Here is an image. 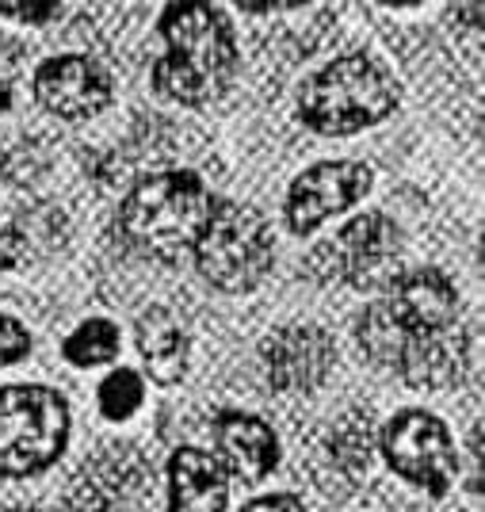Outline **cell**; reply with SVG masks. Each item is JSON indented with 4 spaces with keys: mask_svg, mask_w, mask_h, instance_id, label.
Returning <instances> with one entry per match:
<instances>
[{
    "mask_svg": "<svg viewBox=\"0 0 485 512\" xmlns=\"http://www.w3.org/2000/svg\"><path fill=\"white\" fill-rule=\"evenodd\" d=\"M165 58L153 65V88L176 104L199 107L230 85L237 46L230 20L214 4H169L161 12Z\"/></svg>",
    "mask_w": 485,
    "mask_h": 512,
    "instance_id": "cell-1",
    "label": "cell"
},
{
    "mask_svg": "<svg viewBox=\"0 0 485 512\" xmlns=\"http://www.w3.org/2000/svg\"><path fill=\"white\" fill-rule=\"evenodd\" d=\"M214 195L195 172H153L138 180L119 207V234L149 260H176L203 234Z\"/></svg>",
    "mask_w": 485,
    "mask_h": 512,
    "instance_id": "cell-2",
    "label": "cell"
},
{
    "mask_svg": "<svg viewBox=\"0 0 485 512\" xmlns=\"http://www.w3.org/2000/svg\"><path fill=\"white\" fill-rule=\"evenodd\" d=\"M401 100L398 77L371 54H344L298 92L302 123L325 138H348L382 123Z\"/></svg>",
    "mask_w": 485,
    "mask_h": 512,
    "instance_id": "cell-3",
    "label": "cell"
},
{
    "mask_svg": "<svg viewBox=\"0 0 485 512\" xmlns=\"http://www.w3.org/2000/svg\"><path fill=\"white\" fill-rule=\"evenodd\" d=\"M195 268L211 287L245 295L272 272L275 241L264 214L233 199H214V211L195 241Z\"/></svg>",
    "mask_w": 485,
    "mask_h": 512,
    "instance_id": "cell-4",
    "label": "cell"
},
{
    "mask_svg": "<svg viewBox=\"0 0 485 512\" xmlns=\"http://www.w3.org/2000/svg\"><path fill=\"white\" fill-rule=\"evenodd\" d=\"M69 444V406L35 383L0 386V478H27L54 467Z\"/></svg>",
    "mask_w": 485,
    "mask_h": 512,
    "instance_id": "cell-5",
    "label": "cell"
},
{
    "mask_svg": "<svg viewBox=\"0 0 485 512\" xmlns=\"http://www.w3.org/2000/svg\"><path fill=\"white\" fill-rule=\"evenodd\" d=\"M317 279H344L356 291H379L401 276V230L394 218L371 211L352 218L340 237L306 260Z\"/></svg>",
    "mask_w": 485,
    "mask_h": 512,
    "instance_id": "cell-6",
    "label": "cell"
},
{
    "mask_svg": "<svg viewBox=\"0 0 485 512\" xmlns=\"http://www.w3.org/2000/svg\"><path fill=\"white\" fill-rule=\"evenodd\" d=\"M382 455L394 474L428 490L432 497H443L459 478V455L451 444V432L440 417L424 409H401L382 428Z\"/></svg>",
    "mask_w": 485,
    "mask_h": 512,
    "instance_id": "cell-7",
    "label": "cell"
},
{
    "mask_svg": "<svg viewBox=\"0 0 485 512\" xmlns=\"http://www.w3.org/2000/svg\"><path fill=\"white\" fill-rule=\"evenodd\" d=\"M375 172L359 161H321L306 169L287 192V226L291 234L306 237L325 226L333 214L356 207L371 192Z\"/></svg>",
    "mask_w": 485,
    "mask_h": 512,
    "instance_id": "cell-8",
    "label": "cell"
},
{
    "mask_svg": "<svg viewBox=\"0 0 485 512\" xmlns=\"http://www.w3.org/2000/svg\"><path fill=\"white\" fill-rule=\"evenodd\" d=\"M35 96L58 119H88L111 104V77L85 54H65L39 65Z\"/></svg>",
    "mask_w": 485,
    "mask_h": 512,
    "instance_id": "cell-9",
    "label": "cell"
},
{
    "mask_svg": "<svg viewBox=\"0 0 485 512\" xmlns=\"http://www.w3.org/2000/svg\"><path fill=\"white\" fill-rule=\"evenodd\" d=\"M333 337L317 325H291L279 329L264 344V371L268 383L283 394H310L325 383V375L333 371Z\"/></svg>",
    "mask_w": 485,
    "mask_h": 512,
    "instance_id": "cell-10",
    "label": "cell"
},
{
    "mask_svg": "<svg viewBox=\"0 0 485 512\" xmlns=\"http://www.w3.org/2000/svg\"><path fill=\"white\" fill-rule=\"evenodd\" d=\"M386 310L394 314L401 329L409 337L424 333H443L459 318V291L455 283L443 276L440 268H417V272H401L390 283Z\"/></svg>",
    "mask_w": 485,
    "mask_h": 512,
    "instance_id": "cell-11",
    "label": "cell"
},
{
    "mask_svg": "<svg viewBox=\"0 0 485 512\" xmlns=\"http://www.w3.org/2000/svg\"><path fill=\"white\" fill-rule=\"evenodd\" d=\"M146 482V463L134 448H107L73 474L65 505L73 512H115L134 501Z\"/></svg>",
    "mask_w": 485,
    "mask_h": 512,
    "instance_id": "cell-12",
    "label": "cell"
},
{
    "mask_svg": "<svg viewBox=\"0 0 485 512\" xmlns=\"http://www.w3.org/2000/svg\"><path fill=\"white\" fill-rule=\"evenodd\" d=\"M214 444H218V459L241 482H260L279 463V440H275V432L260 417H253V413H237V409L218 413V421H214Z\"/></svg>",
    "mask_w": 485,
    "mask_h": 512,
    "instance_id": "cell-13",
    "label": "cell"
},
{
    "mask_svg": "<svg viewBox=\"0 0 485 512\" xmlns=\"http://www.w3.org/2000/svg\"><path fill=\"white\" fill-rule=\"evenodd\" d=\"M69 237V218L58 207H27L0 230V272H23L31 264H43Z\"/></svg>",
    "mask_w": 485,
    "mask_h": 512,
    "instance_id": "cell-14",
    "label": "cell"
},
{
    "mask_svg": "<svg viewBox=\"0 0 485 512\" xmlns=\"http://www.w3.org/2000/svg\"><path fill=\"white\" fill-rule=\"evenodd\" d=\"M230 486L218 459L199 448H180L169 459V512H226Z\"/></svg>",
    "mask_w": 485,
    "mask_h": 512,
    "instance_id": "cell-15",
    "label": "cell"
},
{
    "mask_svg": "<svg viewBox=\"0 0 485 512\" xmlns=\"http://www.w3.org/2000/svg\"><path fill=\"white\" fill-rule=\"evenodd\" d=\"M394 371L417 390H443L459 383L466 371V337H455L451 329L409 337Z\"/></svg>",
    "mask_w": 485,
    "mask_h": 512,
    "instance_id": "cell-16",
    "label": "cell"
},
{
    "mask_svg": "<svg viewBox=\"0 0 485 512\" xmlns=\"http://www.w3.org/2000/svg\"><path fill=\"white\" fill-rule=\"evenodd\" d=\"M138 352L146 360L149 379L157 386H176L188 375L191 360V341L180 329V321L172 318L165 306H149L138 318Z\"/></svg>",
    "mask_w": 485,
    "mask_h": 512,
    "instance_id": "cell-17",
    "label": "cell"
},
{
    "mask_svg": "<svg viewBox=\"0 0 485 512\" xmlns=\"http://www.w3.org/2000/svg\"><path fill=\"white\" fill-rule=\"evenodd\" d=\"M371 451H375V428H371V417L367 413H344L337 425H333V436H329V455L340 470H359L371 463Z\"/></svg>",
    "mask_w": 485,
    "mask_h": 512,
    "instance_id": "cell-18",
    "label": "cell"
},
{
    "mask_svg": "<svg viewBox=\"0 0 485 512\" xmlns=\"http://www.w3.org/2000/svg\"><path fill=\"white\" fill-rule=\"evenodd\" d=\"M62 352L73 367H104L119 356V329L107 318H88L77 325V333H69Z\"/></svg>",
    "mask_w": 485,
    "mask_h": 512,
    "instance_id": "cell-19",
    "label": "cell"
},
{
    "mask_svg": "<svg viewBox=\"0 0 485 512\" xmlns=\"http://www.w3.org/2000/svg\"><path fill=\"white\" fill-rule=\"evenodd\" d=\"M142 398H146V386L138 379V371H130V367L111 371L104 383H100V413H104L107 421H127V417H134L138 406H142Z\"/></svg>",
    "mask_w": 485,
    "mask_h": 512,
    "instance_id": "cell-20",
    "label": "cell"
},
{
    "mask_svg": "<svg viewBox=\"0 0 485 512\" xmlns=\"http://www.w3.org/2000/svg\"><path fill=\"white\" fill-rule=\"evenodd\" d=\"M27 352H31V333H27L16 318L0 314V367L20 363Z\"/></svg>",
    "mask_w": 485,
    "mask_h": 512,
    "instance_id": "cell-21",
    "label": "cell"
},
{
    "mask_svg": "<svg viewBox=\"0 0 485 512\" xmlns=\"http://www.w3.org/2000/svg\"><path fill=\"white\" fill-rule=\"evenodd\" d=\"M62 12V4H0L4 20H23V23H46Z\"/></svg>",
    "mask_w": 485,
    "mask_h": 512,
    "instance_id": "cell-22",
    "label": "cell"
},
{
    "mask_svg": "<svg viewBox=\"0 0 485 512\" xmlns=\"http://www.w3.org/2000/svg\"><path fill=\"white\" fill-rule=\"evenodd\" d=\"M241 512H306V509H302V501L291 497V493H272V497H256V501H249Z\"/></svg>",
    "mask_w": 485,
    "mask_h": 512,
    "instance_id": "cell-23",
    "label": "cell"
},
{
    "mask_svg": "<svg viewBox=\"0 0 485 512\" xmlns=\"http://www.w3.org/2000/svg\"><path fill=\"white\" fill-rule=\"evenodd\" d=\"M470 463H474V478L470 490H482V428H470Z\"/></svg>",
    "mask_w": 485,
    "mask_h": 512,
    "instance_id": "cell-24",
    "label": "cell"
},
{
    "mask_svg": "<svg viewBox=\"0 0 485 512\" xmlns=\"http://www.w3.org/2000/svg\"><path fill=\"white\" fill-rule=\"evenodd\" d=\"M8 107H12V88H8L4 81H0V115H4Z\"/></svg>",
    "mask_w": 485,
    "mask_h": 512,
    "instance_id": "cell-25",
    "label": "cell"
}]
</instances>
